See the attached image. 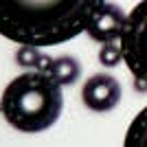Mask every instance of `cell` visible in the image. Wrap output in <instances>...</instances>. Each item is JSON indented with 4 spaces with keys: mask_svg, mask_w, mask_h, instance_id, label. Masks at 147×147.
<instances>
[{
    "mask_svg": "<svg viewBox=\"0 0 147 147\" xmlns=\"http://www.w3.org/2000/svg\"><path fill=\"white\" fill-rule=\"evenodd\" d=\"M108 0H0V31L29 46H57L86 33Z\"/></svg>",
    "mask_w": 147,
    "mask_h": 147,
    "instance_id": "obj_1",
    "label": "cell"
},
{
    "mask_svg": "<svg viewBox=\"0 0 147 147\" xmlns=\"http://www.w3.org/2000/svg\"><path fill=\"white\" fill-rule=\"evenodd\" d=\"M49 75L59 86H73L81 77V64L73 55H59L53 59V66H51Z\"/></svg>",
    "mask_w": 147,
    "mask_h": 147,
    "instance_id": "obj_6",
    "label": "cell"
},
{
    "mask_svg": "<svg viewBox=\"0 0 147 147\" xmlns=\"http://www.w3.org/2000/svg\"><path fill=\"white\" fill-rule=\"evenodd\" d=\"M127 13H123V9L114 2H105V7L97 13V18L92 20V24L88 26V37L99 44L105 42H119L123 33V24H125Z\"/></svg>",
    "mask_w": 147,
    "mask_h": 147,
    "instance_id": "obj_5",
    "label": "cell"
},
{
    "mask_svg": "<svg viewBox=\"0 0 147 147\" xmlns=\"http://www.w3.org/2000/svg\"><path fill=\"white\" fill-rule=\"evenodd\" d=\"M51 66H53V57H49V55H44V53H42V57H40V61H37V68H35V70L49 73Z\"/></svg>",
    "mask_w": 147,
    "mask_h": 147,
    "instance_id": "obj_10",
    "label": "cell"
},
{
    "mask_svg": "<svg viewBox=\"0 0 147 147\" xmlns=\"http://www.w3.org/2000/svg\"><path fill=\"white\" fill-rule=\"evenodd\" d=\"M125 147H147V105L143 108L129 123L125 138H123Z\"/></svg>",
    "mask_w": 147,
    "mask_h": 147,
    "instance_id": "obj_7",
    "label": "cell"
},
{
    "mask_svg": "<svg viewBox=\"0 0 147 147\" xmlns=\"http://www.w3.org/2000/svg\"><path fill=\"white\" fill-rule=\"evenodd\" d=\"M49 73L26 70L7 84L0 110L18 132L37 134L53 127L64 110V92Z\"/></svg>",
    "mask_w": 147,
    "mask_h": 147,
    "instance_id": "obj_2",
    "label": "cell"
},
{
    "mask_svg": "<svg viewBox=\"0 0 147 147\" xmlns=\"http://www.w3.org/2000/svg\"><path fill=\"white\" fill-rule=\"evenodd\" d=\"M123 59V49H121V44L117 42H105L101 44V49H99V64L105 68H114L119 66Z\"/></svg>",
    "mask_w": 147,
    "mask_h": 147,
    "instance_id": "obj_8",
    "label": "cell"
},
{
    "mask_svg": "<svg viewBox=\"0 0 147 147\" xmlns=\"http://www.w3.org/2000/svg\"><path fill=\"white\" fill-rule=\"evenodd\" d=\"M119 44L136 90H147V0H141L127 13Z\"/></svg>",
    "mask_w": 147,
    "mask_h": 147,
    "instance_id": "obj_3",
    "label": "cell"
},
{
    "mask_svg": "<svg viewBox=\"0 0 147 147\" xmlns=\"http://www.w3.org/2000/svg\"><path fill=\"white\" fill-rule=\"evenodd\" d=\"M40 57H42V53H40V49H37V46L20 44V49L16 51V61H18V66L26 68V70H35Z\"/></svg>",
    "mask_w": 147,
    "mask_h": 147,
    "instance_id": "obj_9",
    "label": "cell"
},
{
    "mask_svg": "<svg viewBox=\"0 0 147 147\" xmlns=\"http://www.w3.org/2000/svg\"><path fill=\"white\" fill-rule=\"evenodd\" d=\"M81 101L92 112H110L121 101V84L108 73L92 75L81 88Z\"/></svg>",
    "mask_w": 147,
    "mask_h": 147,
    "instance_id": "obj_4",
    "label": "cell"
}]
</instances>
